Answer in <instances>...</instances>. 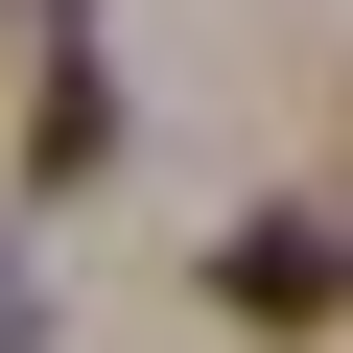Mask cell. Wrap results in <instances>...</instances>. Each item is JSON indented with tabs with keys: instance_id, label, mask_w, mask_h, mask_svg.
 Returning <instances> with one entry per match:
<instances>
[{
	"instance_id": "cell-1",
	"label": "cell",
	"mask_w": 353,
	"mask_h": 353,
	"mask_svg": "<svg viewBox=\"0 0 353 353\" xmlns=\"http://www.w3.org/2000/svg\"><path fill=\"white\" fill-rule=\"evenodd\" d=\"M212 283H236L259 330H306V306H353V236H330V212H259V236H236Z\"/></svg>"
}]
</instances>
